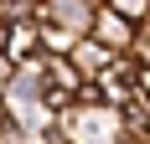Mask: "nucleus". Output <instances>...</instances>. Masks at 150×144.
I'll list each match as a JSON object with an SVG mask.
<instances>
[{
  "mask_svg": "<svg viewBox=\"0 0 150 144\" xmlns=\"http://www.w3.org/2000/svg\"><path fill=\"white\" fill-rule=\"evenodd\" d=\"M93 36L124 57V52H135L140 21H129V15H124V10H114V5H98V10H93Z\"/></svg>",
  "mask_w": 150,
  "mask_h": 144,
  "instance_id": "f257e3e1",
  "label": "nucleus"
},
{
  "mask_svg": "<svg viewBox=\"0 0 150 144\" xmlns=\"http://www.w3.org/2000/svg\"><path fill=\"white\" fill-rule=\"evenodd\" d=\"M67 57L78 62V72H83V77H98V72H109L114 62H119V52H114V46H104V41L88 31V36H78V46L67 52Z\"/></svg>",
  "mask_w": 150,
  "mask_h": 144,
  "instance_id": "f03ea898",
  "label": "nucleus"
},
{
  "mask_svg": "<svg viewBox=\"0 0 150 144\" xmlns=\"http://www.w3.org/2000/svg\"><path fill=\"white\" fill-rule=\"evenodd\" d=\"M93 10L98 0H42V21H62L73 31H93Z\"/></svg>",
  "mask_w": 150,
  "mask_h": 144,
  "instance_id": "7ed1b4c3",
  "label": "nucleus"
},
{
  "mask_svg": "<svg viewBox=\"0 0 150 144\" xmlns=\"http://www.w3.org/2000/svg\"><path fill=\"white\" fill-rule=\"evenodd\" d=\"M0 46H5L16 62L36 57V52H42V21H5V41Z\"/></svg>",
  "mask_w": 150,
  "mask_h": 144,
  "instance_id": "20e7f679",
  "label": "nucleus"
},
{
  "mask_svg": "<svg viewBox=\"0 0 150 144\" xmlns=\"http://www.w3.org/2000/svg\"><path fill=\"white\" fill-rule=\"evenodd\" d=\"M78 36H88V31H73V26H62V21H42V52L47 57H67L78 46Z\"/></svg>",
  "mask_w": 150,
  "mask_h": 144,
  "instance_id": "39448f33",
  "label": "nucleus"
},
{
  "mask_svg": "<svg viewBox=\"0 0 150 144\" xmlns=\"http://www.w3.org/2000/svg\"><path fill=\"white\" fill-rule=\"evenodd\" d=\"M88 82L83 72H78V62L73 57H47V87H62V93H73L78 98V87Z\"/></svg>",
  "mask_w": 150,
  "mask_h": 144,
  "instance_id": "423d86ee",
  "label": "nucleus"
},
{
  "mask_svg": "<svg viewBox=\"0 0 150 144\" xmlns=\"http://www.w3.org/2000/svg\"><path fill=\"white\" fill-rule=\"evenodd\" d=\"M104 5H114V10H124L129 21H145V15H150V0H104Z\"/></svg>",
  "mask_w": 150,
  "mask_h": 144,
  "instance_id": "0eeeda50",
  "label": "nucleus"
},
{
  "mask_svg": "<svg viewBox=\"0 0 150 144\" xmlns=\"http://www.w3.org/2000/svg\"><path fill=\"white\" fill-rule=\"evenodd\" d=\"M11 77H16V57L5 52V46H0V93L11 87Z\"/></svg>",
  "mask_w": 150,
  "mask_h": 144,
  "instance_id": "6e6552de",
  "label": "nucleus"
},
{
  "mask_svg": "<svg viewBox=\"0 0 150 144\" xmlns=\"http://www.w3.org/2000/svg\"><path fill=\"white\" fill-rule=\"evenodd\" d=\"M119 144H145V139H140V134H124V139H119Z\"/></svg>",
  "mask_w": 150,
  "mask_h": 144,
  "instance_id": "1a4fd4ad",
  "label": "nucleus"
}]
</instances>
